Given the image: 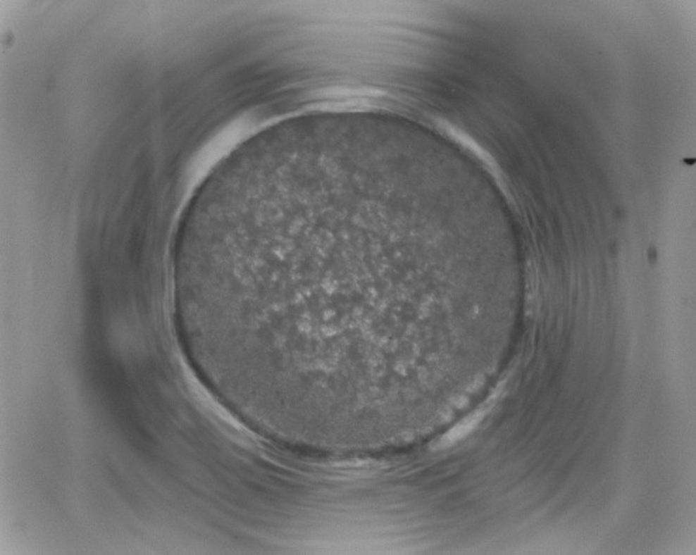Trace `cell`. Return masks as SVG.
<instances>
[{"instance_id": "6da1fadb", "label": "cell", "mask_w": 696, "mask_h": 555, "mask_svg": "<svg viewBox=\"0 0 696 555\" xmlns=\"http://www.w3.org/2000/svg\"><path fill=\"white\" fill-rule=\"evenodd\" d=\"M483 416H484V411H477L475 412L472 416H468L464 421L459 422L456 427L453 428L451 431L445 435L443 439L440 442V445L443 447H451L452 444H454L459 439H462L463 437H466L469 435L475 428L478 425L480 421L483 420Z\"/></svg>"}]
</instances>
